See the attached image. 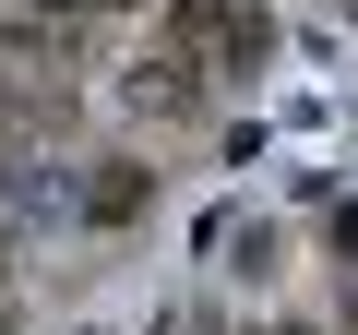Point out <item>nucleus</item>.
Masks as SVG:
<instances>
[{"mask_svg":"<svg viewBox=\"0 0 358 335\" xmlns=\"http://www.w3.org/2000/svg\"><path fill=\"white\" fill-rule=\"evenodd\" d=\"M167 48H192L215 72H263L275 60V25H263V0H179V13H167Z\"/></svg>","mask_w":358,"mask_h":335,"instance_id":"f257e3e1","label":"nucleus"},{"mask_svg":"<svg viewBox=\"0 0 358 335\" xmlns=\"http://www.w3.org/2000/svg\"><path fill=\"white\" fill-rule=\"evenodd\" d=\"M131 108H155V120H192V108H203V60L155 36V48L131 60Z\"/></svg>","mask_w":358,"mask_h":335,"instance_id":"f03ea898","label":"nucleus"},{"mask_svg":"<svg viewBox=\"0 0 358 335\" xmlns=\"http://www.w3.org/2000/svg\"><path fill=\"white\" fill-rule=\"evenodd\" d=\"M84 216H96V228H120V216H143V168H131V156H108L96 180H84Z\"/></svg>","mask_w":358,"mask_h":335,"instance_id":"7ed1b4c3","label":"nucleus"},{"mask_svg":"<svg viewBox=\"0 0 358 335\" xmlns=\"http://www.w3.org/2000/svg\"><path fill=\"white\" fill-rule=\"evenodd\" d=\"M108 13H143V0H36V36H60V25H108Z\"/></svg>","mask_w":358,"mask_h":335,"instance_id":"20e7f679","label":"nucleus"},{"mask_svg":"<svg viewBox=\"0 0 358 335\" xmlns=\"http://www.w3.org/2000/svg\"><path fill=\"white\" fill-rule=\"evenodd\" d=\"M275 335H310V323H275Z\"/></svg>","mask_w":358,"mask_h":335,"instance_id":"39448f33","label":"nucleus"},{"mask_svg":"<svg viewBox=\"0 0 358 335\" xmlns=\"http://www.w3.org/2000/svg\"><path fill=\"white\" fill-rule=\"evenodd\" d=\"M0 275H13V252H0Z\"/></svg>","mask_w":358,"mask_h":335,"instance_id":"423d86ee","label":"nucleus"}]
</instances>
